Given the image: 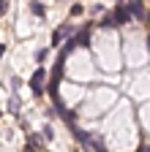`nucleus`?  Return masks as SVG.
Instances as JSON below:
<instances>
[{"label": "nucleus", "mask_w": 150, "mask_h": 152, "mask_svg": "<svg viewBox=\"0 0 150 152\" xmlns=\"http://www.w3.org/2000/svg\"><path fill=\"white\" fill-rule=\"evenodd\" d=\"M44 76H47V73H44V68H38V71L33 73V79H30V87H33V92H35V95H41V92H44V87H41V84H44Z\"/></svg>", "instance_id": "1"}, {"label": "nucleus", "mask_w": 150, "mask_h": 152, "mask_svg": "<svg viewBox=\"0 0 150 152\" xmlns=\"http://www.w3.org/2000/svg\"><path fill=\"white\" fill-rule=\"evenodd\" d=\"M128 16H131L128 8H117V14L112 16V22H115V25H126V22H128Z\"/></svg>", "instance_id": "2"}, {"label": "nucleus", "mask_w": 150, "mask_h": 152, "mask_svg": "<svg viewBox=\"0 0 150 152\" xmlns=\"http://www.w3.org/2000/svg\"><path fill=\"white\" fill-rule=\"evenodd\" d=\"M128 14H134V16H145V11H142V3H139V0H131Z\"/></svg>", "instance_id": "3"}, {"label": "nucleus", "mask_w": 150, "mask_h": 152, "mask_svg": "<svg viewBox=\"0 0 150 152\" xmlns=\"http://www.w3.org/2000/svg\"><path fill=\"white\" fill-rule=\"evenodd\" d=\"M87 41H90V30H82V33L77 35V41H74V44H82V46H87Z\"/></svg>", "instance_id": "4"}, {"label": "nucleus", "mask_w": 150, "mask_h": 152, "mask_svg": "<svg viewBox=\"0 0 150 152\" xmlns=\"http://www.w3.org/2000/svg\"><path fill=\"white\" fill-rule=\"evenodd\" d=\"M30 11H33L35 16H44V14H47V8H44L41 3H33V6H30Z\"/></svg>", "instance_id": "5"}, {"label": "nucleus", "mask_w": 150, "mask_h": 152, "mask_svg": "<svg viewBox=\"0 0 150 152\" xmlns=\"http://www.w3.org/2000/svg\"><path fill=\"white\" fill-rule=\"evenodd\" d=\"M0 14H6V0H0Z\"/></svg>", "instance_id": "6"}, {"label": "nucleus", "mask_w": 150, "mask_h": 152, "mask_svg": "<svg viewBox=\"0 0 150 152\" xmlns=\"http://www.w3.org/2000/svg\"><path fill=\"white\" fill-rule=\"evenodd\" d=\"M3 54H6V46H3V44H0V57H3Z\"/></svg>", "instance_id": "7"}, {"label": "nucleus", "mask_w": 150, "mask_h": 152, "mask_svg": "<svg viewBox=\"0 0 150 152\" xmlns=\"http://www.w3.org/2000/svg\"><path fill=\"white\" fill-rule=\"evenodd\" d=\"M147 22H150V14H147Z\"/></svg>", "instance_id": "8"}]
</instances>
